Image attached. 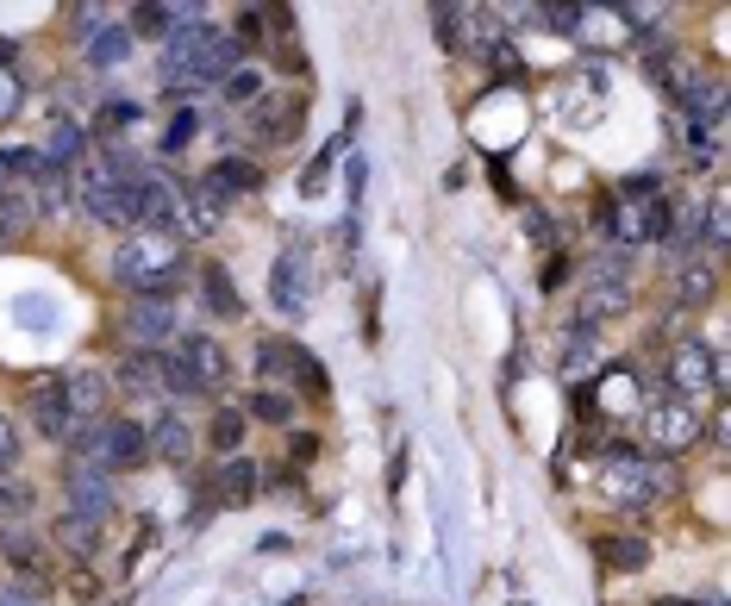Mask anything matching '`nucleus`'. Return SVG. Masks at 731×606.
<instances>
[{
	"mask_svg": "<svg viewBox=\"0 0 731 606\" xmlns=\"http://www.w3.org/2000/svg\"><path fill=\"white\" fill-rule=\"evenodd\" d=\"M169 269H188V251H181V238L169 231H126L119 238V251H113V281L119 288H144V281L169 276Z\"/></svg>",
	"mask_w": 731,
	"mask_h": 606,
	"instance_id": "f257e3e1",
	"label": "nucleus"
},
{
	"mask_svg": "<svg viewBox=\"0 0 731 606\" xmlns=\"http://www.w3.org/2000/svg\"><path fill=\"white\" fill-rule=\"evenodd\" d=\"M706 431V413L701 401H681V394H651V406H644V438H651L656 456H681L694 451Z\"/></svg>",
	"mask_w": 731,
	"mask_h": 606,
	"instance_id": "f03ea898",
	"label": "nucleus"
},
{
	"mask_svg": "<svg viewBox=\"0 0 731 606\" xmlns=\"http://www.w3.org/2000/svg\"><path fill=\"white\" fill-rule=\"evenodd\" d=\"M663 394H681V401H701L706 388H726V356L706 351L701 338H681L669 363H663V376H656Z\"/></svg>",
	"mask_w": 731,
	"mask_h": 606,
	"instance_id": "7ed1b4c3",
	"label": "nucleus"
},
{
	"mask_svg": "<svg viewBox=\"0 0 731 606\" xmlns=\"http://www.w3.org/2000/svg\"><path fill=\"white\" fill-rule=\"evenodd\" d=\"M601 488L606 501L619 513H638V506L656 501V463L644 451H626V444H606V463H601Z\"/></svg>",
	"mask_w": 731,
	"mask_h": 606,
	"instance_id": "20e7f679",
	"label": "nucleus"
},
{
	"mask_svg": "<svg viewBox=\"0 0 731 606\" xmlns=\"http://www.w3.org/2000/svg\"><path fill=\"white\" fill-rule=\"evenodd\" d=\"M126 201H131V231H169L176 238L181 226V181L169 176V169H151V176L138 181V188H126Z\"/></svg>",
	"mask_w": 731,
	"mask_h": 606,
	"instance_id": "39448f33",
	"label": "nucleus"
},
{
	"mask_svg": "<svg viewBox=\"0 0 731 606\" xmlns=\"http://www.w3.org/2000/svg\"><path fill=\"white\" fill-rule=\"evenodd\" d=\"M63 494H70V513L106 526L119 513V476H106L101 463H63Z\"/></svg>",
	"mask_w": 731,
	"mask_h": 606,
	"instance_id": "423d86ee",
	"label": "nucleus"
},
{
	"mask_svg": "<svg viewBox=\"0 0 731 606\" xmlns=\"http://www.w3.org/2000/svg\"><path fill=\"white\" fill-rule=\"evenodd\" d=\"M94 463H101L106 476H131V469H144V463H151V438H144V426H138L131 413H106Z\"/></svg>",
	"mask_w": 731,
	"mask_h": 606,
	"instance_id": "0eeeda50",
	"label": "nucleus"
},
{
	"mask_svg": "<svg viewBox=\"0 0 731 606\" xmlns=\"http://www.w3.org/2000/svg\"><path fill=\"white\" fill-rule=\"evenodd\" d=\"M176 363L194 376L201 394H219V388L231 381V351L213 338V331H181V338H176Z\"/></svg>",
	"mask_w": 731,
	"mask_h": 606,
	"instance_id": "6e6552de",
	"label": "nucleus"
},
{
	"mask_svg": "<svg viewBox=\"0 0 731 606\" xmlns=\"http://www.w3.org/2000/svg\"><path fill=\"white\" fill-rule=\"evenodd\" d=\"M119 331L131 338V351H156V344L181 338V306L176 301H138L131 294L126 313H119Z\"/></svg>",
	"mask_w": 731,
	"mask_h": 606,
	"instance_id": "1a4fd4ad",
	"label": "nucleus"
},
{
	"mask_svg": "<svg viewBox=\"0 0 731 606\" xmlns=\"http://www.w3.org/2000/svg\"><path fill=\"white\" fill-rule=\"evenodd\" d=\"M188 276H194V301H201V313H213L219 326L244 319V294H238V281H231V269L219 263V256H201Z\"/></svg>",
	"mask_w": 731,
	"mask_h": 606,
	"instance_id": "9d476101",
	"label": "nucleus"
},
{
	"mask_svg": "<svg viewBox=\"0 0 731 606\" xmlns=\"http://www.w3.org/2000/svg\"><path fill=\"white\" fill-rule=\"evenodd\" d=\"M306 294H313V263H306V251L294 244V251H281L276 269H269V301H276L281 319H301Z\"/></svg>",
	"mask_w": 731,
	"mask_h": 606,
	"instance_id": "9b49d317",
	"label": "nucleus"
},
{
	"mask_svg": "<svg viewBox=\"0 0 731 606\" xmlns=\"http://www.w3.org/2000/svg\"><path fill=\"white\" fill-rule=\"evenodd\" d=\"M26 413H31V426L45 431V438H70V426H76V413H70V401H63V376H45V381H31V394H26Z\"/></svg>",
	"mask_w": 731,
	"mask_h": 606,
	"instance_id": "f8f14e48",
	"label": "nucleus"
},
{
	"mask_svg": "<svg viewBox=\"0 0 731 606\" xmlns=\"http://www.w3.org/2000/svg\"><path fill=\"white\" fill-rule=\"evenodd\" d=\"M594 563L613 569V576H638V569H651V544L638 538V531H594Z\"/></svg>",
	"mask_w": 731,
	"mask_h": 606,
	"instance_id": "ddd939ff",
	"label": "nucleus"
},
{
	"mask_svg": "<svg viewBox=\"0 0 731 606\" xmlns=\"http://www.w3.org/2000/svg\"><path fill=\"white\" fill-rule=\"evenodd\" d=\"M144 438H151V463H176V469H188V456H194V444H201L194 426H188V413H176V406L156 413V426L144 431Z\"/></svg>",
	"mask_w": 731,
	"mask_h": 606,
	"instance_id": "4468645a",
	"label": "nucleus"
},
{
	"mask_svg": "<svg viewBox=\"0 0 731 606\" xmlns=\"http://www.w3.org/2000/svg\"><path fill=\"white\" fill-rule=\"evenodd\" d=\"M63 401H70V413H76V419H106V413H113V388H106V376L101 369H70V376H63Z\"/></svg>",
	"mask_w": 731,
	"mask_h": 606,
	"instance_id": "2eb2a0df",
	"label": "nucleus"
},
{
	"mask_svg": "<svg viewBox=\"0 0 731 606\" xmlns=\"http://www.w3.org/2000/svg\"><path fill=\"white\" fill-rule=\"evenodd\" d=\"M713 294H719V263H706V256H681V263H676V301H681V313H701Z\"/></svg>",
	"mask_w": 731,
	"mask_h": 606,
	"instance_id": "dca6fc26",
	"label": "nucleus"
},
{
	"mask_svg": "<svg viewBox=\"0 0 731 606\" xmlns=\"http://www.w3.org/2000/svg\"><path fill=\"white\" fill-rule=\"evenodd\" d=\"M213 488H219V501L226 506H238V501H251L256 488H263V463H256V456H219V463H213Z\"/></svg>",
	"mask_w": 731,
	"mask_h": 606,
	"instance_id": "f3484780",
	"label": "nucleus"
},
{
	"mask_svg": "<svg viewBox=\"0 0 731 606\" xmlns=\"http://www.w3.org/2000/svg\"><path fill=\"white\" fill-rule=\"evenodd\" d=\"M51 544H56L63 556H76V563H94V556H101V526L63 506V513L51 519Z\"/></svg>",
	"mask_w": 731,
	"mask_h": 606,
	"instance_id": "a211bd4d",
	"label": "nucleus"
},
{
	"mask_svg": "<svg viewBox=\"0 0 731 606\" xmlns=\"http://www.w3.org/2000/svg\"><path fill=\"white\" fill-rule=\"evenodd\" d=\"M113 381L126 394H163V351H126L119 369H113Z\"/></svg>",
	"mask_w": 731,
	"mask_h": 606,
	"instance_id": "6ab92c4d",
	"label": "nucleus"
},
{
	"mask_svg": "<svg viewBox=\"0 0 731 606\" xmlns=\"http://www.w3.org/2000/svg\"><path fill=\"white\" fill-rule=\"evenodd\" d=\"M38 151L51 156L56 169H70V163H81V156H88V131H81L76 119H70V113H56V119H51V131H45V144H38Z\"/></svg>",
	"mask_w": 731,
	"mask_h": 606,
	"instance_id": "aec40b11",
	"label": "nucleus"
},
{
	"mask_svg": "<svg viewBox=\"0 0 731 606\" xmlns=\"http://www.w3.org/2000/svg\"><path fill=\"white\" fill-rule=\"evenodd\" d=\"M431 31H438V45L451 56H469V7L463 0H438L431 7Z\"/></svg>",
	"mask_w": 731,
	"mask_h": 606,
	"instance_id": "412c9836",
	"label": "nucleus"
},
{
	"mask_svg": "<svg viewBox=\"0 0 731 606\" xmlns=\"http://www.w3.org/2000/svg\"><path fill=\"white\" fill-rule=\"evenodd\" d=\"M581 288H631V251H594L581 263Z\"/></svg>",
	"mask_w": 731,
	"mask_h": 606,
	"instance_id": "4be33fe9",
	"label": "nucleus"
},
{
	"mask_svg": "<svg viewBox=\"0 0 731 606\" xmlns=\"http://www.w3.org/2000/svg\"><path fill=\"white\" fill-rule=\"evenodd\" d=\"M244 419L294 431V394H281V388H251V394H244Z\"/></svg>",
	"mask_w": 731,
	"mask_h": 606,
	"instance_id": "5701e85b",
	"label": "nucleus"
},
{
	"mask_svg": "<svg viewBox=\"0 0 731 606\" xmlns=\"http://www.w3.org/2000/svg\"><path fill=\"white\" fill-rule=\"evenodd\" d=\"M126 31H131V45H138V38H169V31H176V7L138 0V7H126Z\"/></svg>",
	"mask_w": 731,
	"mask_h": 606,
	"instance_id": "b1692460",
	"label": "nucleus"
},
{
	"mask_svg": "<svg viewBox=\"0 0 731 606\" xmlns=\"http://www.w3.org/2000/svg\"><path fill=\"white\" fill-rule=\"evenodd\" d=\"M244 431H251V419H244L238 406H219V413H213V426H206L213 456H238V451H244Z\"/></svg>",
	"mask_w": 731,
	"mask_h": 606,
	"instance_id": "393cba45",
	"label": "nucleus"
},
{
	"mask_svg": "<svg viewBox=\"0 0 731 606\" xmlns=\"http://www.w3.org/2000/svg\"><path fill=\"white\" fill-rule=\"evenodd\" d=\"M131 56V31L126 26H101L88 38V70H119Z\"/></svg>",
	"mask_w": 731,
	"mask_h": 606,
	"instance_id": "a878e982",
	"label": "nucleus"
},
{
	"mask_svg": "<svg viewBox=\"0 0 731 606\" xmlns=\"http://www.w3.org/2000/svg\"><path fill=\"white\" fill-rule=\"evenodd\" d=\"M631 306V288H581V326H601V319H619Z\"/></svg>",
	"mask_w": 731,
	"mask_h": 606,
	"instance_id": "bb28decb",
	"label": "nucleus"
},
{
	"mask_svg": "<svg viewBox=\"0 0 731 606\" xmlns=\"http://www.w3.org/2000/svg\"><path fill=\"white\" fill-rule=\"evenodd\" d=\"M288 351H294V338H281V331L256 338V376H263V388L288 381Z\"/></svg>",
	"mask_w": 731,
	"mask_h": 606,
	"instance_id": "cd10ccee",
	"label": "nucleus"
},
{
	"mask_svg": "<svg viewBox=\"0 0 731 606\" xmlns=\"http://www.w3.org/2000/svg\"><path fill=\"white\" fill-rule=\"evenodd\" d=\"M288 381H294V388H301V394H313V401H326V369H319V356L306 351V344H294V351H288Z\"/></svg>",
	"mask_w": 731,
	"mask_h": 606,
	"instance_id": "c85d7f7f",
	"label": "nucleus"
},
{
	"mask_svg": "<svg viewBox=\"0 0 731 606\" xmlns=\"http://www.w3.org/2000/svg\"><path fill=\"white\" fill-rule=\"evenodd\" d=\"M31 213H38V206H31V194L20 188V181H13V188H0V244H13V238L26 231Z\"/></svg>",
	"mask_w": 731,
	"mask_h": 606,
	"instance_id": "c756f323",
	"label": "nucleus"
},
{
	"mask_svg": "<svg viewBox=\"0 0 731 606\" xmlns=\"http://www.w3.org/2000/svg\"><path fill=\"white\" fill-rule=\"evenodd\" d=\"M213 176L226 181V188H231V194H238V201L263 188V169H256L251 156H219V163H213Z\"/></svg>",
	"mask_w": 731,
	"mask_h": 606,
	"instance_id": "7c9ffc66",
	"label": "nucleus"
},
{
	"mask_svg": "<svg viewBox=\"0 0 731 606\" xmlns=\"http://www.w3.org/2000/svg\"><path fill=\"white\" fill-rule=\"evenodd\" d=\"M138 119H144V106H138V101H106L88 131H94V138H119V131H131Z\"/></svg>",
	"mask_w": 731,
	"mask_h": 606,
	"instance_id": "2f4dec72",
	"label": "nucleus"
},
{
	"mask_svg": "<svg viewBox=\"0 0 731 606\" xmlns=\"http://www.w3.org/2000/svg\"><path fill=\"white\" fill-rule=\"evenodd\" d=\"M526 13L551 31H581V13H588V7H576V0H544V7H526Z\"/></svg>",
	"mask_w": 731,
	"mask_h": 606,
	"instance_id": "473e14b6",
	"label": "nucleus"
},
{
	"mask_svg": "<svg viewBox=\"0 0 731 606\" xmlns=\"http://www.w3.org/2000/svg\"><path fill=\"white\" fill-rule=\"evenodd\" d=\"M31 506H38V494H31V481H20V476H0V519H26Z\"/></svg>",
	"mask_w": 731,
	"mask_h": 606,
	"instance_id": "72a5a7b5",
	"label": "nucleus"
},
{
	"mask_svg": "<svg viewBox=\"0 0 731 606\" xmlns=\"http://www.w3.org/2000/svg\"><path fill=\"white\" fill-rule=\"evenodd\" d=\"M194 138H201V113H194V106H181L176 119H169V131H163V156L188 151V144H194Z\"/></svg>",
	"mask_w": 731,
	"mask_h": 606,
	"instance_id": "f704fd0d",
	"label": "nucleus"
},
{
	"mask_svg": "<svg viewBox=\"0 0 731 606\" xmlns=\"http://www.w3.org/2000/svg\"><path fill=\"white\" fill-rule=\"evenodd\" d=\"M26 456V431L13 426V413H0V476H13Z\"/></svg>",
	"mask_w": 731,
	"mask_h": 606,
	"instance_id": "c9c22d12",
	"label": "nucleus"
},
{
	"mask_svg": "<svg viewBox=\"0 0 731 606\" xmlns=\"http://www.w3.org/2000/svg\"><path fill=\"white\" fill-rule=\"evenodd\" d=\"M226 101H231V106H251V101H263V76H256L251 63H244V70H238V76L226 81Z\"/></svg>",
	"mask_w": 731,
	"mask_h": 606,
	"instance_id": "e433bc0d",
	"label": "nucleus"
},
{
	"mask_svg": "<svg viewBox=\"0 0 731 606\" xmlns=\"http://www.w3.org/2000/svg\"><path fill=\"white\" fill-rule=\"evenodd\" d=\"M344 188H351V213H356L363 188H369V156H344Z\"/></svg>",
	"mask_w": 731,
	"mask_h": 606,
	"instance_id": "4c0bfd02",
	"label": "nucleus"
},
{
	"mask_svg": "<svg viewBox=\"0 0 731 606\" xmlns=\"http://www.w3.org/2000/svg\"><path fill=\"white\" fill-rule=\"evenodd\" d=\"M20 101H26L20 76H13V70H0V119H13V113H20Z\"/></svg>",
	"mask_w": 731,
	"mask_h": 606,
	"instance_id": "58836bf2",
	"label": "nucleus"
},
{
	"mask_svg": "<svg viewBox=\"0 0 731 606\" xmlns=\"http://www.w3.org/2000/svg\"><path fill=\"white\" fill-rule=\"evenodd\" d=\"M313 451H319V438H313V431H288V456H294V469L313 463Z\"/></svg>",
	"mask_w": 731,
	"mask_h": 606,
	"instance_id": "ea45409f",
	"label": "nucleus"
},
{
	"mask_svg": "<svg viewBox=\"0 0 731 606\" xmlns=\"http://www.w3.org/2000/svg\"><path fill=\"white\" fill-rule=\"evenodd\" d=\"M563 276H569V256L556 251V256H551V269H544V288H563Z\"/></svg>",
	"mask_w": 731,
	"mask_h": 606,
	"instance_id": "a19ab883",
	"label": "nucleus"
},
{
	"mask_svg": "<svg viewBox=\"0 0 731 606\" xmlns=\"http://www.w3.org/2000/svg\"><path fill=\"white\" fill-rule=\"evenodd\" d=\"M526 231H531V238H544V244H551V238H556V226H551V219H544V213H531V219H526Z\"/></svg>",
	"mask_w": 731,
	"mask_h": 606,
	"instance_id": "79ce46f5",
	"label": "nucleus"
},
{
	"mask_svg": "<svg viewBox=\"0 0 731 606\" xmlns=\"http://www.w3.org/2000/svg\"><path fill=\"white\" fill-rule=\"evenodd\" d=\"M13 56H20V45H13V38H0V70H13Z\"/></svg>",
	"mask_w": 731,
	"mask_h": 606,
	"instance_id": "37998d69",
	"label": "nucleus"
},
{
	"mask_svg": "<svg viewBox=\"0 0 731 606\" xmlns=\"http://www.w3.org/2000/svg\"><path fill=\"white\" fill-rule=\"evenodd\" d=\"M651 606H694V601H681V594H663V601H651Z\"/></svg>",
	"mask_w": 731,
	"mask_h": 606,
	"instance_id": "c03bdc74",
	"label": "nucleus"
},
{
	"mask_svg": "<svg viewBox=\"0 0 731 606\" xmlns=\"http://www.w3.org/2000/svg\"><path fill=\"white\" fill-rule=\"evenodd\" d=\"M0 606H26V601H20V594H0Z\"/></svg>",
	"mask_w": 731,
	"mask_h": 606,
	"instance_id": "a18cd8bd",
	"label": "nucleus"
},
{
	"mask_svg": "<svg viewBox=\"0 0 731 606\" xmlns=\"http://www.w3.org/2000/svg\"><path fill=\"white\" fill-rule=\"evenodd\" d=\"M288 606H306V601H288Z\"/></svg>",
	"mask_w": 731,
	"mask_h": 606,
	"instance_id": "49530a36",
	"label": "nucleus"
}]
</instances>
